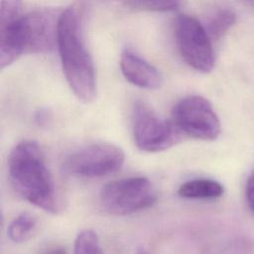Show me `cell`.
<instances>
[{
	"mask_svg": "<svg viewBox=\"0 0 254 254\" xmlns=\"http://www.w3.org/2000/svg\"><path fill=\"white\" fill-rule=\"evenodd\" d=\"M84 6L75 2L61 13L57 46L63 70L74 95L82 102H92L97 93L93 61L82 34Z\"/></svg>",
	"mask_w": 254,
	"mask_h": 254,
	"instance_id": "obj_2",
	"label": "cell"
},
{
	"mask_svg": "<svg viewBox=\"0 0 254 254\" xmlns=\"http://www.w3.org/2000/svg\"><path fill=\"white\" fill-rule=\"evenodd\" d=\"M172 122L183 136L198 140H215L220 121L211 103L200 95H188L172 110Z\"/></svg>",
	"mask_w": 254,
	"mask_h": 254,
	"instance_id": "obj_7",
	"label": "cell"
},
{
	"mask_svg": "<svg viewBox=\"0 0 254 254\" xmlns=\"http://www.w3.org/2000/svg\"><path fill=\"white\" fill-rule=\"evenodd\" d=\"M236 15L232 9L226 6L215 8L207 17L204 28L211 40H218L234 25Z\"/></svg>",
	"mask_w": 254,
	"mask_h": 254,
	"instance_id": "obj_11",
	"label": "cell"
},
{
	"mask_svg": "<svg viewBox=\"0 0 254 254\" xmlns=\"http://www.w3.org/2000/svg\"><path fill=\"white\" fill-rule=\"evenodd\" d=\"M45 254H67L66 250L64 247L58 246V247H54L49 249L48 251H46Z\"/></svg>",
	"mask_w": 254,
	"mask_h": 254,
	"instance_id": "obj_16",
	"label": "cell"
},
{
	"mask_svg": "<svg viewBox=\"0 0 254 254\" xmlns=\"http://www.w3.org/2000/svg\"><path fill=\"white\" fill-rule=\"evenodd\" d=\"M243 3H245L247 6H249L250 8L254 9V0H241Z\"/></svg>",
	"mask_w": 254,
	"mask_h": 254,
	"instance_id": "obj_17",
	"label": "cell"
},
{
	"mask_svg": "<svg viewBox=\"0 0 254 254\" xmlns=\"http://www.w3.org/2000/svg\"><path fill=\"white\" fill-rule=\"evenodd\" d=\"M157 200L153 184L145 177H131L105 184L99 193L101 207L112 215H128L152 206Z\"/></svg>",
	"mask_w": 254,
	"mask_h": 254,
	"instance_id": "obj_4",
	"label": "cell"
},
{
	"mask_svg": "<svg viewBox=\"0 0 254 254\" xmlns=\"http://www.w3.org/2000/svg\"><path fill=\"white\" fill-rule=\"evenodd\" d=\"M132 125L135 145L147 153L165 151L176 145L183 137L172 120L163 118L142 101L134 104Z\"/></svg>",
	"mask_w": 254,
	"mask_h": 254,
	"instance_id": "obj_6",
	"label": "cell"
},
{
	"mask_svg": "<svg viewBox=\"0 0 254 254\" xmlns=\"http://www.w3.org/2000/svg\"><path fill=\"white\" fill-rule=\"evenodd\" d=\"M73 254H103L96 232L91 229L81 230L74 240Z\"/></svg>",
	"mask_w": 254,
	"mask_h": 254,
	"instance_id": "obj_13",
	"label": "cell"
},
{
	"mask_svg": "<svg viewBox=\"0 0 254 254\" xmlns=\"http://www.w3.org/2000/svg\"><path fill=\"white\" fill-rule=\"evenodd\" d=\"M36 226V216L30 212H22L10 222L7 233L13 242L22 243L30 238Z\"/></svg>",
	"mask_w": 254,
	"mask_h": 254,
	"instance_id": "obj_12",
	"label": "cell"
},
{
	"mask_svg": "<svg viewBox=\"0 0 254 254\" xmlns=\"http://www.w3.org/2000/svg\"><path fill=\"white\" fill-rule=\"evenodd\" d=\"M21 7L22 0H1V69L24 54H48L57 45L61 14L54 9H38L22 15Z\"/></svg>",
	"mask_w": 254,
	"mask_h": 254,
	"instance_id": "obj_1",
	"label": "cell"
},
{
	"mask_svg": "<svg viewBox=\"0 0 254 254\" xmlns=\"http://www.w3.org/2000/svg\"><path fill=\"white\" fill-rule=\"evenodd\" d=\"M8 176L14 190L25 200L47 212L59 211L56 185L36 141L22 140L12 148Z\"/></svg>",
	"mask_w": 254,
	"mask_h": 254,
	"instance_id": "obj_3",
	"label": "cell"
},
{
	"mask_svg": "<svg viewBox=\"0 0 254 254\" xmlns=\"http://www.w3.org/2000/svg\"><path fill=\"white\" fill-rule=\"evenodd\" d=\"M124 77L133 85L145 89H156L162 84L160 71L150 63L130 50H125L120 59Z\"/></svg>",
	"mask_w": 254,
	"mask_h": 254,
	"instance_id": "obj_9",
	"label": "cell"
},
{
	"mask_svg": "<svg viewBox=\"0 0 254 254\" xmlns=\"http://www.w3.org/2000/svg\"><path fill=\"white\" fill-rule=\"evenodd\" d=\"M245 196L249 207L254 211V171L251 173L247 180L245 188Z\"/></svg>",
	"mask_w": 254,
	"mask_h": 254,
	"instance_id": "obj_15",
	"label": "cell"
},
{
	"mask_svg": "<svg viewBox=\"0 0 254 254\" xmlns=\"http://www.w3.org/2000/svg\"><path fill=\"white\" fill-rule=\"evenodd\" d=\"M124 162L125 153L120 147L98 142L70 154L63 163V172L76 178H102L117 173Z\"/></svg>",
	"mask_w": 254,
	"mask_h": 254,
	"instance_id": "obj_5",
	"label": "cell"
},
{
	"mask_svg": "<svg viewBox=\"0 0 254 254\" xmlns=\"http://www.w3.org/2000/svg\"><path fill=\"white\" fill-rule=\"evenodd\" d=\"M174 33L185 62L197 71L209 72L214 66V53L204 26L194 17L181 14L175 20Z\"/></svg>",
	"mask_w": 254,
	"mask_h": 254,
	"instance_id": "obj_8",
	"label": "cell"
},
{
	"mask_svg": "<svg viewBox=\"0 0 254 254\" xmlns=\"http://www.w3.org/2000/svg\"><path fill=\"white\" fill-rule=\"evenodd\" d=\"M129 5L149 11H173L178 9L183 0H122Z\"/></svg>",
	"mask_w": 254,
	"mask_h": 254,
	"instance_id": "obj_14",
	"label": "cell"
},
{
	"mask_svg": "<svg viewBox=\"0 0 254 254\" xmlns=\"http://www.w3.org/2000/svg\"><path fill=\"white\" fill-rule=\"evenodd\" d=\"M224 193L223 186L211 179H193L185 182L178 189V194L184 198L213 199Z\"/></svg>",
	"mask_w": 254,
	"mask_h": 254,
	"instance_id": "obj_10",
	"label": "cell"
}]
</instances>
